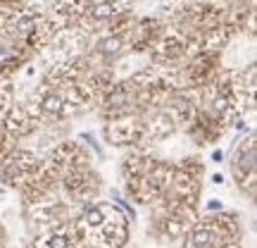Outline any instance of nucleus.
Returning a JSON list of instances; mask_svg holds the SVG:
<instances>
[{"label":"nucleus","instance_id":"20","mask_svg":"<svg viewBox=\"0 0 257 248\" xmlns=\"http://www.w3.org/2000/svg\"><path fill=\"white\" fill-rule=\"evenodd\" d=\"M5 246V234H3V229H0V248Z\"/></svg>","mask_w":257,"mask_h":248},{"label":"nucleus","instance_id":"10","mask_svg":"<svg viewBox=\"0 0 257 248\" xmlns=\"http://www.w3.org/2000/svg\"><path fill=\"white\" fill-rule=\"evenodd\" d=\"M105 136L110 143L114 146H138L148 141V131H146V122L136 120L131 115H121V117H114V120L107 124L105 129Z\"/></svg>","mask_w":257,"mask_h":248},{"label":"nucleus","instance_id":"11","mask_svg":"<svg viewBox=\"0 0 257 248\" xmlns=\"http://www.w3.org/2000/svg\"><path fill=\"white\" fill-rule=\"evenodd\" d=\"M31 246L34 248H76L79 239H76V231H74L72 222H64V224H57L53 229L36 234L34 241H31Z\"/></svg>","mask_w":257,"mask_h":248},{"label":"nucleus","instance_id":"17","mask_svg":"<svg viewBox=\"0 0 257 248\" xmlns=\"http://www.w3.org/2000/svg\"><path fill=\"white\" fill-rule=\"evenodd\" d=\"M5 101H8V91L0 89V115H3V110H5Z\"/></svg>","mask_w":257,"mask_h":248},{"label":"nucleus","instance_id":"21","mask_svg":"<svg viewBox=\"0 0 257 248\" xmlns=\"http://www.w3.org/2000/svg\"><path fill=\"white\" fill-rule=\"evenodd\" d=\"M3 22H5V15H3V10H0V24H3Z\"/></svg>","mask_w":257,"mask_h":248},{"label":"nucleus","instance_id":"16","mask_svg":"<svg viewBox=\"0 0 257 248\" xmlns=\"http://www.w3.org/2000/svg\"><path fill=\"white\" fill-rule=\"evenodd\" d=\"M17 62H19L17 46H3V43H0V69L12 67V64H17Z\"/></svg>","mask_w":257,"mask_h":248},{"label":"nucleus","instance_id":"2","mask_svg":"<svg viewBox=\"0 0 257 248\" xmlns=\"http://www.w3.org/2000/svg\"><path fill=\"white\" fill-rule=\"evenodd\" d=\"M172 179V165L150 157L143 150H134L121 160L124 193L141 205H155L167 193Z\"/></svg>","mask_w":257,"mask_h":248},{"label":"nucleus","instance_id":"19","mask_svg":"<svg viewBox=\"0 0 257 248\" xmlns=\"http://www.w3.org/2000/svg\"><path fill=\"white\" fill-rule=\"evenodd\" d=\"M221 248H243V246H240V241H231V243H226V246H221Z\"/></svg>","mask_w":257,"mask_h":248},{"label":"nucleus","instance_id":"8","mask_svg":"<svg viewBox=\"0 0 257 248\" xmlns=\"http://www.w3.org/2000/svg\"><path fill=\"white\" fill-rule=\"evenodd\" d=\"M231 175L233 182L240 186V191L248 193V198L255 201L257 193V146L255 136H250L248 141H243L236 153L231 157Z\"/></svg>","mask_w":257,"mask_h":248},{"label":"nucleus","instance_id":"9","mask_svg":"<svg viewBox=\"0 0 257 248\" xmlns=\"http://www.w3.org/2000/svg\"><path fill=\"white\" fill-rule=\"evenodd\" d=\"M8 34L19 43H29V46H38L46 41V19L38 12H19L17 17H12L8 22Z\"/></svg>","mask_w":257,"mask_h":248},{"label":"nucleus","instance_id":"14","mask_svg":"<svg viewBox=\"0 0 257 248\" xmlns=\"http://www.w3.org/2000/svg\"><path fill=\"white\" fill-rule=\"evenodd\" d=\"M121 10H124V0H93L83 8V12L91 22H107L117 17Z\"/></svg>","mask_w":257,"mask_h":248},{"label":"nucleus","instance_id":"5","mask_svg":"<svg viewBox=\"0 0 257 248\" xmlns=\"http://www.w3.org/2000/svg\"><path fill=\"white\" fill-rule=\"evenodd\" d=\"M27 205V224L29 231L36 236L41 231H48L64 224V222H72L79 212L83 210V203H76L72 198L62 196L60 191H53L48 196H41L36 201L24 203Z\"/></svg>","mask_w":257,"mask_h":248},{"label":"nucleus","instance_id":"1","mask_svg":"<svg viewBox=\"0 0 257 248\" xmlns=\"http://www.w3.org/2000/svg\"><path fill=\"white\" fill-rule=\"evenodd\" d=\"M79 246L83 248H124L128 241L131 217L119 203L91 201L72 220Z\"/></svg>","mask_w":257,"mask_h":248},{"label":"nucleus","instance_id":"6","mask_svg":"<svg viewBox=\"0 0 257 248\" xmlns=\"http://www.w3.org/2000/svg\"><path fill=\"white\" fill-rule=\"evenodd\" d=\"M57 189H60L62 196L86 205V203L98 198V193L102 189V182H100V177H98V172L88 162V165H79V167H74V170H67L64 175H60Z\"/></svg>","mask_w":257,"mask_h":248},{"label":"nucleus","instance_id":"3","mask_svg":"<svg viewBox=\"0 0 257 248\" xmlns=\"http://www.w3.org/2000/svg\"><path fill=\"white\" fill-rule=\"evenodd\" d=\"M153 224L150 231L162 241L184 239L186 231L193 227V222L198 220V201L188 198H160L153 205Z\"/></svg>","mask_w":257,"mask_h":248},{"label":"nucleus","instance_id":"4","mask_svg":"<svg viewBox=\"0 0 257 248\" xmlns=\"http://www.w3.org/2000/svg\"><path fill=\"white\" fill-rule=\"evenodd\" d=\"M243 227L238 215L233 212H210L207 217L195 220L193 227L186 231L184 248H221L231 241H240Z\"/></svg>","mask_w":257,"mask_h":248},{"label":"nucleus","instance_id":"22","mask_svg":"<svg viewBox=\"0 0 257 248\" xmlns=\"http://www.w3.org/2000/svg\"><path fill=\"white\" fill-rule=\"evenodd\" d=\"M27 248H34V246H31V243H29V246H27Z\"/></svg>","mask_w":257,"mask_h":248},{"label":"nucleus","instance_id":"18","mask_svg":"<svg viewBox=\"0 0 257 248\" xmlns=\"http://www.w3.org/2000/svg\"><path fill=\"white\" fill-rule=\"evenodd\" d=\"M212 184H217V186L224 184V177H221V175H214V177H212Z\"/></svg>","mask_w":257,"mask_h":248},{"label":"nucleus","instance_id":"7","mask_svg":"<svg viewBox=\"0 0 257 248\" xmlns=\"http://www.w3.org/2000/svg\"><path fill=\"white\" fill-rule=\"evenodd\" d=\"M41 167V157L31 150H10L8 155L0 160V186L22 191L31 182V177L36 175Z\"/></svg>","mask_w":257,"mask_h":248},{"label":"nucleus","instance_id":"12","mask_svg":"<svg viewBox=\"0 0 257 248\" xmlns=\"http://www.w3.org/2000/svg\"><path fill=\"white\" fill-rule=\"evenodd\" d=\"M36 129V117L31 115V112L24 108V105H17V108H12L8 112V117H5V124H3V134L12 141H17V138L27 136Z\"/></svg>","mask_w":257,"mask_h":248},{"label":"nucleus","instance_id":"15","mask_svg":"<svg viewBox=\"0 0 257 248\" xmlns=\"http://www.w3.org/2000/svg\"><path fill=\"white\" fill-rule=\"evenodd\" d=\"M95 50L105 57H117L121 50H124V36H121V34H110V36L100 38Z\"/></svg>","mask_w":257,"mask_h":248},{"label":"nucleus","instance_id":"13","mask_svg":"<svg viewBox=\"0 0 257 248\" xmlns=\"http://www.w3.org/2000/svg\"><path fill=\"white\" fill-rule=\"evenodd\" d=\"M155 60L157 62H174L176 57H181L186 53V38L181 34L169 31L155 43Z\"/></svg>","mask_w":257,"mask_h":248}]
</instances>
